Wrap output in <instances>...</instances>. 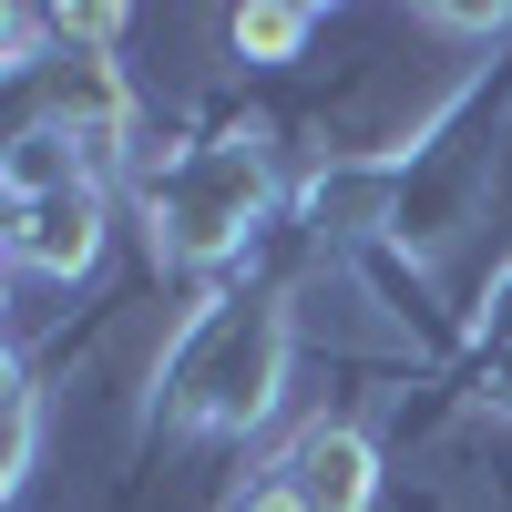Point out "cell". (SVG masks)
<instances>
[{"label":"cell","mask_w":512,"mask_h":512,"mask_svg":"<svg viewBox=\"0 0 512 512\" xmlns=\"http://www.w3.org/2000/svg\"><path fill=\"white\" fill-rule=\"evenodd\" d=\"M134 195H144V236H154V256L226 267V256L267 226L277 175H267V154H256L246 134H216V144H175L164 164H144Z\"/></svg>","instance_id":"obj_1"},{"label":"cell","mask_w":512,"mask_h":512,"mask_svg":"<svg viewBox=\"0 0 512 512\" xmlns=\"http://www.w3.org/2000/svg\"><path fill=\"white\" fill-rule=\"evenodd\" d=\"M175 420L185 431H256L287 390V308L277 297H205V318L175 349Z\"/></svg>","instance_id":"obj_2"},{"label":"cell","mask_w":512,"mask_h":512,"mask_svg":"<svg viewBox=\"0 0 512 512\" xmlns=\"http://www.w3.org/2000/svg\"><path fill=\"white\" fill-rule=\"evenodd\" d=\"M103 226H113V195H103V185L11 205V267H31V277H82V267L103 256Z\"/></svg>","instance_id":"obj_3"},{"label":"cell","mask_w":512,"mask_h":512,"mask_svg":"<svg viewBox=\"0 0 512 512\" xmlns=\"http://www.w3.org/2000/svg\"><path fill=\"white\" fill-rule=\"evenodd\" d=\"M277 482L308 502V512H369L379 502V451H369V431H349V420H318V431L287 441Z\"/></svg>","instance_id":"obj_4"},{"label":"cell","mask_w":512,"mask_h":512,"mask_svg":"<svg viewBox=\"0 0 512 512\" xmlns=\"http://www.w3.org/2000/svg\"><path fill=\"white\" fill-rule=\"evenodd\" d=\"M72 185H103V175H93V154H82L62 123H21V134L0 144V195H11V205L72 195Z\"/></svg>","instance_id":"obj_5"},{"label":"cell","mask_w":512,"mask_h":512,"mask_svg":"<svg viewBox=\"0 0 512 512\" xmlns=\"http://www.w3.org/2000/svg\"><path fill=\"white\" fill-rule=\"evenodd\" d=\"M308 31H318L308 0H246V11L226 21L236 62H297V52H308Z\"/></svg>","instance_id":"obj_6"},{"label":"cell","mask_w":512,"mask_h":512,"mask_svg":"<svg viewBox=\"0 0 512 512\" xmlns=\"http://www.w3.org/2000/svg\"><path fill=\"white\" fill-rule=\"evenodd\" d=\"M31 451H41V390L11 379V451H0V482H31Z\"/></svg>","instance_id":"obj_7"},{"label":"cell","mask_w":512,"mask_h":512,"mask_svg":"<svg viewBox=\"0 0 512 512\" xmlns=\"http://www.w3.org/2000/svg\"><path fill=\"white\" fill-rule=\"evenodd\" d=\"M482 338H502V359H512V267H502L492 297H482Z\"/></svg>","instance_id":"obj_8"},{"label":"cell","mask_w":512,"mask_h":512,"mask_svg":"<svg viewBox=\"0 0 512 512\" xmlns=\"http://www.w3.org/2000/svg\"><path fill=\"white\" fill-rule=\"evenodd\" d=\"M246 512H308V502H297V492H287V482L267 472V482H256V502H246Z\"/></svg>","instance_id":"obj_9"},{"label":"cell","mask_w":512,"mask_h":512,"mask_svg":"<svg viewBox=\"0 0 512 512\" xmlns=\"http://www.w3.org/2000/svg\"><path fill=\"white\" fill-rule=\"evenodd\" d=\"M502 400H512V359H502Z\"/></svg>","instance_id":"obj_10"}]
</instances>
